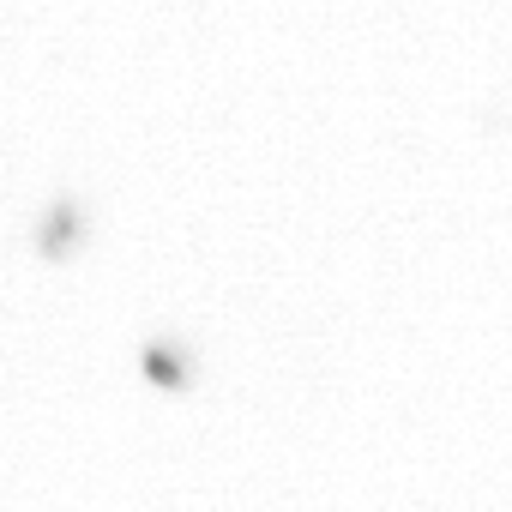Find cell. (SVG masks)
Returning <instances> with one entry per match:
<instances>
[{"instance_id": "obj_1", "label": "cell", "mask_w": 512, "mask_h": 512, "mask_svg": "<svg viewBox=\"0 0 512 512\" xmlns=\"http://www.w3.org/2000/svg\"><path fill=\"white\" fill-rule=\"evenodd\" d=\"M145 380H151L157 392H187V380H193L187 350H181L175 338H151V344H145Z\"/></svg>"}, {"instance_id": "obj_2", "label": "cell", "mask_w": 512, "mask_h": 512, "mask_svg": "<svg viewBox=\"0 0 512 512\" xmlns=\"http://www.w3.org/2000/svg\"><path fill=\"white\" fill-rule=\"evenodd\" d=\"M73 247H85V211L73 199H55V211L43 223V253H49V260H67Z\"/></svg>"}]
</instances>
